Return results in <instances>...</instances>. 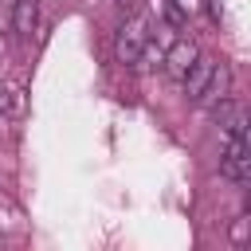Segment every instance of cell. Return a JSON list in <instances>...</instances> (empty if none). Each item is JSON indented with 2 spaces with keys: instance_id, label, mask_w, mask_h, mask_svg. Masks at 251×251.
Wrapping results in <instances>:
<instances>
[{
  "instance_id": "1",
  "label": "cell",
  "mask_w": 251,
  "mask_h": 251,
  "mask_svg": "<svg viewBox=\"0 0 251 251\" xmlns=\"http://www.w3.org/2000/svg\"><path fill=\"white\" fill-rule=\"evenodd\" d=\"M220 173L235 184H247L251 180V133H247V122L235 126V129H224V157H220Z\"/></svg>"
},
{
  "instance_id": "2",
  "label": "cell",
  "mask_w": 251,
  "mask_h": 251,
  "mask_svg": "<svg viewBox=\"0 0 251 251\" xmlns=\"http://www.w3.org/2000/svg\"><path fill=\"white\" fill-rule=\"evenodd\" d=\"M145 43H149V20H145V16H129V20L118 27V39H114V59H118L122 67H133Z\"/></svg>"
},
{
  "instance_id": "3",
  "label": "cell",
  "mask_w": 251,
  "mask_h": 251,
  "mask_svg": "<svg viewBox=\"0 0 251 251\" xmlns=\"http://www.w3.org/2000/svg\"><path fill=\"white\" fill-rule=\"evenodd\" d=\"M212 67H216V59H208V55H196V59H192V67L180 75V82H184V98L200 102V94H204V86H208V78H212Z\"/></svg>"
},
{
  "instance_id": "4",
  "label": "cell",
  "mask_w": 251,
  "mask_h": 251,
  "mask_svg": "<svg viewBox=\"0 0 251 251\" xmlns=\"http://www.w3.org/2000/svg\"><path fill=\"white\" fill-rule=\"evenodd\" d=\"M196 55H200V51H196V43H192V39H176V43L161 55V63H165V71H169L173 78H180V75L192 67V59H196Z\"/></svg>"
},
{
  "instance_id": "5",
  "label": "cell",
  "mask_w": 251,
  "mask_h": 251,
  "mask_svg": "<svg viewBox=\"0 0 251 251\" xmlns=\"http://www.w3.org/2000/svg\"><path fill=\"white\" fill-rule=\"evenodd\" d=\"M35 20H39V4L35 0H16L12 4V31L20 39H27L35 31Z\"/></svg>"
},
{
  "instance_id": "6",
  "label": "cell",
  "mask_w": 251,
  "mask_h": 251,
  "mask_svg": "<svg viewBox=\"0 0 251 251\" xmlns=\"http://www.w3.org/2000/svg\"><path fill=\"white\" fill-rule=\"evenodd\" d=\"M227 86H231V71H227V63L212 67V78H208L200 102H220V98H227Z\"/></svg>"
},
{
  "instance_id": "7",
  "label": "cell",
  "mask_w": 251,
  "mask_h": 251,
  "mask_svg": "<svg viewBox=\"0 0 251 251\" xmlns=\"http://www.w3.org/2000/svg\"><path fill=\"white\" fill-rule=\"evenodd\" d=\"M216 126L220 129H235V126H243L247 118H243V106L239 102H231V98H220V106H216Z\"/></svg>"
},
{
  "instance_id": "8",
  "label": "cell",
  "mask_w": 251,
  "mask_h": 251,
  "mask_svg": "<svg viewBox=\"0 0 251 251\" xmlns=\"http://www.w3.org/2000/svg\"><path fill=\"white\" fill-rule=\"evenodd\" d=\"M157 4H161V16H165L173 27H188V12H184L176 0H157Z\"/></svg>"
},
{
  "instance_id": "9",
  "label": "cell",
  "mask_w": 251,
  "mask_h": 251,
  "mask_svg": "<svg viewBox=\"0 0 251 251\" xmlns=\"http://www.w3.org/2000/svg\"><path fill=\"white\" fill-rule=\"evenodd\" d=\"M8 110H12V114H24V90H20V86L8 90Z\"/></svg>"
},
{
  "instance_id": "10",
  "label": "cell",
  "mask_w": 251,
  "mask_h": 251,
  "mask_svg": "<svg viewBox=\"0 0 251 251\" xmlns=\"http://www.w3.org/2000/svg\"><path fill=\"white\" fill-rule=\"evenodd\" d=\"M231 239L235 243H247V220H235L231 224Z\"/></svg>"
},
{
  "instance_id": "11",
  "label": "cell",
  "mask_w": 251,
  "mask_h": 251,
  "mask_svg": "<svg viewBox=\"0 0 251 251\" xmlns=\"http://www.w3.org/2000/svg\"><path fill=\"white\" fill-rule=\"evenodd\" d=\"M0 114H8V90H0Z\"/></svg>"
}]
</instances>
